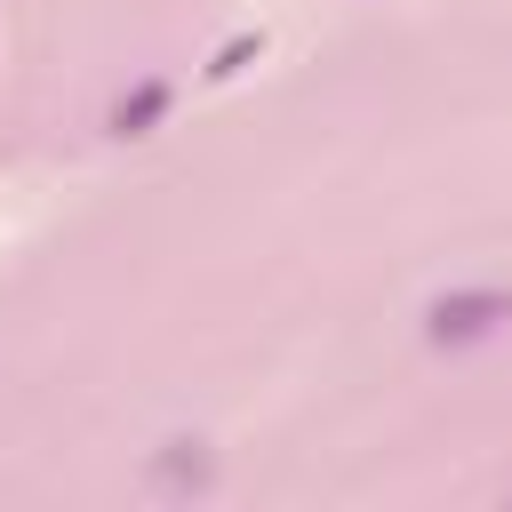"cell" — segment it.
Returning <instances> with one entry per match:
<instances>
[{
  "label": "cell",
  "instance_id": "obj_1",
  "mask_svg": "<svg viewBox=\"0 0 512 512\" xmlns=\"http://www.w3.org/2000/svg\"><path fill=\"white\" fill-rule=\"evenodd\" d=\"M504 320H512V296H504V288H456V296H432V304H424V344L456 352V344L496 336Z\"/></svg>",
  "mask_w": 512,
  "mask_h": 512
},
{
  "label": "cell",
  "instance_id": "obj_2",
  "mask_svg": "<svg viewBox=\"0 0 512 512\" xmlns=\"http://www.w3.org/2000/svg\"><path fill=\"white\" fill-rule=\"evenodd\" d=\"M168 104H176V88L152 72V80H136V88L112 104V128H120V136H152V128L168 120Z\"/></svg>",
  "mask_w": 512,
  "mask_h": 512
},
{
  "label": "cell",
  "instance_id": "obj_3",
  "mask_svg": "<svg viewBox=\"0 0 512 512\" xmlns=\"http://www.w3.org/2000/svg\"><path fill=\"white\" fill-rule=\"evenodd\" d=\"M248 56H256V32H240V40H224V48H216V64H208V80H232V72H240Z\"/></svg>",
  "mask_w": 512,
  "mask_h": 512
}]
</instances>
